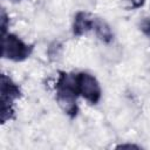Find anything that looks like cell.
<instances>
[{"mask_svg":"<svg viewBox=\"0 0 150 150\" xmlns=\"http://www.w3.org/2000/svg\"><path fill=\"white\" fill-rule=\"evenodd\" d=\"M55 90H56V101L60 108L63 110V112L68 115L70 118L76 117L79 112L77 97L80 95L76 87L75 73L59 71L55 82Z\"/></svg>","mask_w":150,"mask_h":150,"instance_id":"6da1fadb","label":"cell"},{"mask_svg":"<svg viewBox=\"0 0 150 150\" xmlns=\"http://www.w3.org/2000/svg\"><path fill=\"white\" fill-rule=\"evenodd\" d=\"M20 87L6 74L0 76V103H1V123L14 117V102L21 97Z\"/></svg>","mask_w":150,"mask_h":150,"instance_id":"7a4b0ae2","label":"cell"},{"mask_svg":"<svg viewBox=\"0 0 150 150\" xmlns=\"http://www.w3.org/2000/svg\"><path fill=\"white\" fill-rule=\"evenodd\" d=\"M33 48H34L33 45L26 43L15 34L6 33L2 35L1 55L7 60L15 61V62L23 61L30 56Z\"/></svg>","mask_w":150,"mask_h":150,"instance_id":"3957f363","label":"cell"},{"mask_svg":"<svg viewBox=\"0 0 150 150\" xmlns=\"http://www.w3.org/2000/svg\"><path fill=\"white\" fill-rule=\"evenodd\" d=\"M75 80L79 95L87 100L90 104L98 103L102 96V89L97 79L87 71H80L75 73Z\"/></svg>","mask_w":150,"mask_h":150,"instance_id":"277c9868","label":"cell"},{"mask_svg":"<svg viewBox=\"0 0 150 150\" xmlns=\"http://www.w3.org/2000/svg\"><path fill=\"white\" fill-rule=\"evenodd\" d=\"M95 16L88 12L80 11L75 14L73 21V34L75 36H82L88 32L93 30Z\"/></svg>","mask_w":150,"mask_h":150,"instance_id":"5b68a950","label":"cell"},{"mask_svg":"<svg viewBox=\"0 0 150 150\" xmlns=\"http://www.w3.org/2000/svg\"><path fill=\"white\" fill-rule=\"evenodd\" d=\"M93 30L95 32L96 36L103 42V43H110L114 40V33L110 28V26L102 19L95 18Z\"/></svg>","mask_w":150,"mask_h":150,"instance_id":"8992f818","label":"cell"},{"mask_svg":"<svg viewBox=\"0 0 150 150\" xmlns=\"http://www.w3.org/2000/svg\"><path fill=\"white\" fill-rule=\"evenodd\" d=\"M61 50H62V45H61L60 42H57V41L53 42V43L49 46V48H48V55H49V59H50V60H53V57L56 59V57L60 55Z\"/></svg>","mask_w":150,"mask_h":150,"instance_id":"52a82bcc","label":"cell"},{"mask_svg":"<svg viewBox=\"0 0 150 150\" xmlns=\"http://www.w3.org/2000/svg\"><path fill=\"white\" fill-rule=\"evenodd\" d=\"M139 29L145 34L146 36L150 38V19H144L139 22Z\"/></svg>","mask_w":150,"mask_h":150,"instance_id":"ba28073f","label":"cell"},{"mask_svg":"<svg viewBox=\"0 0 150 150\" xmlns=\"http://www.w3.org/2000/svg\"><path fill=\"white\" fill-rule=\"evenodd\" d=\"M0 21H1V32H2V35H4V34H6V29H7V26L9 23V19H8L7 14L5 13V11L1 12V19H0Z\"/></svg>","mask_w":150,"mask_h":150,"instance_id":"9c48e42d","label":"cell"},{"mask_svg":"<svg viewBox=\"0 0 150 150\" xmlns=\"http://www.w3.org/2000/svg\"><path fill=\"white\" fill-rule=\"evenodd\" d=\"M129 4V7L131 9H137L139 7H142L145 2V0H125Z\"/></svg>","mask_w":150,"mask_h":150,"instance_id":"30bf717a","label":"cell"},{"mask_svg":"<svg viewBox=\"0 0 150 150\" xmlns=\"http://www.w3.org/2000/svg\"><path fill=\"white\" fill-rule=\"evenodd\" d=\"M117 149H125V148H128V149H139V146L138 145H135V144H121V145H117L116 146Z\"/></svg>","mask_w":150,"mask_h":150,"instance_id":"8fae6325","label":"cell"},{"mask_svg":"<svg viewBox=\"0 0 150 150\" xmlns=\"http://www.w3.org/2000/svg\"><path fill=\"white\" fill-rule=\"evenodd\" d=\"M13 1H21V0H13Z\"/></svg>","mask_w":150,"mask_h":150,"instance_id":"7c38bea8","label":"cell"}]
</instances>
